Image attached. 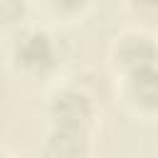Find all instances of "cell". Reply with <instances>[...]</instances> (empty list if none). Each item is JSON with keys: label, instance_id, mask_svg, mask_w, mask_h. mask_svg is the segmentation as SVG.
Listing matches in <instances>:
<instances>
[{"label": "cell", "instance_id": "7a4b0ae2", "mask_svg": "<svg viewBox=\"0 0 158 158\" xmlns=\"http://www.w3.org/2000/svg\"><path fill=\"white\" fill-rule=\"evenodd\" d=\"M12 59L20 69L32 72V74H44L49 72L57 62V42L52 35H47L44 30H30L22 32L12 47Z\"/></svg>", "mask_w": 158, "mask_h": 158}, {"label": "cell", "instance_id": "6da1fadb", "mask_svg": "<svg viewBox=\"0 0 158 158\" xmlns=\"http://www.w3.org/2000/svg\"><path fill=\"white\" fill-rule=\"evenodd\" d=\"M47 114L54 123V128L67 131H86L94 118V104L91 99L77 89V86H62L49 96Z\"/></svg>", "mask_w": 158, "mask_h": 158}, {"label": "cell", "instance_id": "8992f818", "mask_svg": "<svg viewBox=\"0 0 158 158\" xmlns=\"http://www.w3.org/2000/svg\"><path fill=\"white\" fill-rule=\"evenodd\" d=\"M25 17V0H0V27H12Z\"/></svg>", "mask_w": 158, "mask_h": 158}, {"label": "cell", "instance_id": "277c9868", "mask_svg": "<svg viewBox=\"0 0 158 158\" xmlns=\"http://www.w3.org/2000/svg\"><path fill=\"white\" fill-rule=\"evenodd\" d=\"M89 138L86 131H67V128H52L44 143L47 158H86L89 156Z\"/></svg>", "mask_w": 158, "mask_h": 158}, {"label": "cell", "instance_id": "3957f363", "mask_svg": "<svg viewBox=\"0 0 158 158\" xmlns=\"http://www.w3.org/2000/svg\"><path fill=\"white\" fill-rule=\"evenodd\" d=\"M114 59L121 69L126 72H136L143 67H153L156 59V44L148 35L143 32H128L123 37H118L116 47H114Z\"/></svg>", "mask_w": 158, "mask_h": 158}, {"label": "cell", "instance_id": "5b68a950", "mask_svg": "<svg viewBox=\"0 0 158 158\" xmlns=\"http://www.w3.org/2000/svg\"><path fill=\"white\" fill-rule=\"evenodd\" d=\"M128 94L131 99L146 109L153 111L158 104V89H156V69L153 67H143L136 72H128Z\"/></svg>", "mask_w": 158, "mask_h": 158}, {"label": "cell", "instance_id": "52a82bcc", "mask_svg": "<svg viewBox=\"0 0 158 158\" xmlns=\"http://www.w3.org/2000/svg\"><path fill=\"white\" fill-rule=\"evenodd\" d=\"M57 12H77L86 5V0H47Z\"/></svg>", "mask_w": 158, "mask_h": 158}, {"label": "cell", "instance_id": "ba28073f", "mask_svg": "<svg viewBox=\"0 0 158 158\" xmlns=\"http://www.w3.org/2000/svg\"><path fill=\"white\" fill-rule=\"evenodd\" d=\"M133 5L141 7V10H153L156 7V0H133Z\"/></svg>", "mask_w": 158, "mask_h": 158}]
</instances>
